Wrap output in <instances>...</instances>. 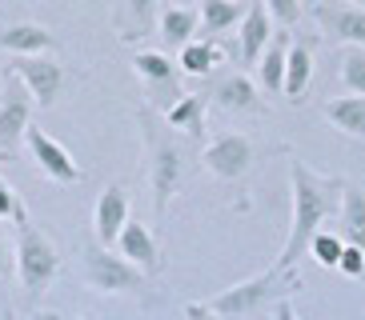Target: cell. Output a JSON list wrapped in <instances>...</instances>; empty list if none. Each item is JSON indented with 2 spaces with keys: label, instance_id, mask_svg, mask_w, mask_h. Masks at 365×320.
<instances>
[{
  "label": "cell",
  "instance_id": "35",
  "mask_svg": "<svg viewBox=\"0 0 365 320\" xmlns=\"http://www.w3.org/2000/svg\"><path fill=\"white\" fill-rule=\"evenodd\" d=\"M345 4H354V9H365V0H345Z\"/></svg>",
  "mask_w": 365,
  "mask_h": 320
},
{
  "label": "cell",
  "instance_id": "14",
  "mask_svg": "<svg viewBox=\"0 0 365 320\" xmlns=\"http://www.w3.org/2000/svg\"><path fill=\"white\" fill-rule=\"evenodd\" d=\"M0 48L12 56H44L53 53V32L44 24H9L0 28Z\"/></svg>",
  "mask_w": 365,
  "mask_h": 320
},
{
  "label": "cell",
  "instance_id": "31",
  "mask_svg": "<svg viewBox=\"0 0 365 320\" xmlns=\"http://www.w3.org/2000/svg\"><path fill=\"white\" fill-rule=\"evenodd\" d=\"M273 320H301V316L289 300H277V304H273Z\"/></svg>",
  "mask_w": 365,
  "mask_h": 320
},
{
  "label": "cell",
  "instance_id": "34",
  "mask_svg": "<svg viewBox=\"0 0 365 320\" xmlns=\"http://www.w3.org/2000/svg\"><path fill=\"white\" fill-rule=\"evenodd\" d=\"M197 0H173V9H193Z\"/></svg>",
  "mask_w": 365,
  "mask_h": 320
},
{
  "label": "cell",
  "instance_id": "3",
  "mask_svg": "<svg viewBox=\"0 0 365 320\" xmlns=\"http://www.w3.org/2000/svg\"><path fill=\"white\" fill-rule=\"evenodd\" d=\"M61 272V252L41 228L33 224H21V236H16V277H21L24 292L36 297L53 284V277Z\"/></svg>",
  "mask_w": 365,
  "mask_h": 320
},
{
  "label": "cell",
  "instance_id": "15",
  "mask_svg": "<svg viewBox=\"0 0 365 320\" xmlns=\"http://www.w3.org/2000/svg\"><path fill=\"white\" fill-rule=\"evenodd\" d=\"M337 220H341V240H345V245H354L357 252L365 256V192L361 188L345 184Z\"/></svg>",
  "mask_w": 365,
  "mask_h": 320
},
{
  "label": "cell",
  "instance_id": "12",
  "mask_svg": "<svg viewBox=\"0 0 365 320\" xmlns=\"http://www.w3.org/2000/svg\"><path fill=\"white\" fill-rule=\"evenodd\" d=\"M117 248H120V256H125L129 265H137L140 272H145V277H149V272H161V248H157V236L149 233L145 220L125 224L120 236H117Z\"/></svg>",
  "mask_w": 365,
  "mask_h": 320
},
{
  "label": "cell",
  "instance_id": "1",
  "mask_svg": "<svg viewBox=\"0 0 365 320\" xmlns=\"http://www.w3.org/2000/svg\"><path fill=\"white\" fill-rule=\"evenodd\" d=\"M289 192H293V216H289V236L281 245V256L273 260V268L293 272L297 260L305 256L313 233H322V224L329 216L341 213V176H317L313 169H305V160H289Z\"/></svg>",
  "mask_w": 365,
  "mask_h": 320
},
{
  "label": "cell",
  "instance_id": "29",
  "mask_svg": "<svg viewBox=\"0 0 365 320\" xmlns=\"http://www.w3.org/2000/svg\"><path fill=\"white\" fill-rule=\"evenodd\" d=\"M337 272H341V277H365V256L357 252L354 245H345L341 248V260H337Z\"/></svg>",
  "mask_w": 365,
  "mask_h": 320
},
{
  "label": "cell",
  "instance_id": "37",
  "mask_svg": "<svg viewBox=\"0 0 365 320\" xmlns=\"http://www.w3.org/2000/svg\"><path fill=\"white\" fill-rule=\"evenodd\" d=\"M81 320H88V316H81Z\"/></svg>",
  "mask_w": 365,
  "mask_h": 320
},
{
  "label": "cell",
  "instance_id": "32",
  "mask_svg": "<svg viewBox=\"0 0 365 320\" xmlns=\"http://www.w3.org/2000/svg\"><path fill=\"white\" fill-rule=\"evenodd\" d=\"M185 320H213V312L205 304H185Z\"/></svg>",
  "mask_w": 365,
  "mask_h": 320
},
{
  "label": "cell",
  "instance_id": "36",
  "mask_svg": "<svg viewBox=\"0 0 365 320\" xmlns=\"http://www.w3.org/2000/svg\"><path fill=\"white\" fill-rule=\"evenodd\" d=\"M305 4H313V9H317V4H322V0H305Z\"/></svg>",
  "mask_w": 365,
  "mask_h": 320
},
{
  "label": "cell",
  "instance_id": "18",
  "mask_svg": "<svg viewBox=\"0 0 365 320\" xmlns=\"http://www.w3.org/2000/svg\"><path fill=\"white\" fill-rule=\"evenodd\" d=\"M213 100L229 112H257L261 108V96H257V85L249 80V76H225L221 85L213 88Z\"/></svg>",
  "mask_w": 365,
  "mask_h": 320
},
{
  "label": "cell",
  "instance_id": "23",
  "mask_svg": "<svg viewBox=\"0 0 365 320\" xmlns=\"http://www.w3.org/2000/svg\"><path fill=\"white\" fill-rule=\"evenodd\" d=\"M221 60H225V53H221L213 41H189V44L181 48V60H177V68H181L185 76H209Z\"/></svg>",
  "mask_w": 365,
  "mask_h": 320
},
{
  "label": "cell",
  "instance_id": "26",
  "mask_svg": "<svg viewBox=\"0 0 365 320\" xmlns=\"http://www.w3.org/2000/svg\"><path fill=\"white\" fill-rule=\"evenodd\" d=\"M341 85L349 88V96H365V48L341 53Z\"/></svg>",
  "mask_w": 365,
  "mask_h": 320
},
{
  "label": "cell",
  "instance_id": "28",
  "mask_svg": "<svg viewBox=\"0 0 365 320\" xmlns=\"http://www.w3.org/2000/svg\"><path fill=\"white\" fill-rule=\"evenodd\" d=\"M16 220V224H29V213H24V204H21V196L4 184V176H0V220Z\"/></svg>",
  "mask_w": 365,
  "mask_h": 320
},
{
  "label": "cell",
  "instance_id": "4",
  "mask_svg": "<svg viewBox=\"0 0 365 320\" xmlns=\"http://www.w3.org/2000/svg\"><path fill=\"white\" fill-rule=\"evenodd\" d=\"M81 256H85V280L97 292H137L145 284V272L129 265L125 256H113V248L88 245Z\"/></svg>",
  "mask_w": 365,
  "mask_h": 320
},
{
  "label": "cell",
  "instance_id": "7",
  "mask_svg": "<svg viewBox=\"0 0 365 320\" xmlns=\"http://www.w3.org/2000/svg\"><path fill=\"white\" fill-rule=\"evenodd\" d=\"M149 184L157 213H165L177 184H181V152L169 137H157V132H149Z\"/></svg>",
  "mask_w": 365,
  "mask_h": 320
},
{
  "label": "cell",
  "instance_id": "8",
  "mask_svg": "<svg viewBox=\"0 0 365 320\" xmlns=\"http://www.w3.org/2000/svg\"><path fill=\"white\" fill-rule=\"evenodd\" d=\"M24 140H29V152H33L36 169H41L48 181H56V184H76L81 176H85V172H81V164L68 156L65 144H61V140H53L44 128H33V124H29Z\"/></svg>",
  "mask_w": 365,
  "mask_h": 320
},
{
  "label": "cell",
  "instance_id": "24",
  "mask_svg": "<svg viewBox=\"0 0 365 320\" xmlns=\"http://www.w3.org/2000/svg\"><path fill=\"white\" fill-rule=\"evenodd\" d=\"M241 24V4L237 0H201V32L213 41L221 32Z\"/></svg>",
  "mask_w": 365,
  "mask_h": 320
},
{
  "label": "cell",
  "instance_id": "25",
  "mask_svg": "<svg viewBox=\"0 0 365 320\" xmlns=\"http://www.w3.org/2000/svg\"><path fill=\"white\" fill-rule=\"evenodd\" d=\"M341 248H345V240L337 233H313V240H309V248H305V252L313 256V260H317V265L322 268H337V260H341Z\"/></svg>",
  "mask_w": 365,
  "mask_h": 320
},
{
  "label": "cell",
  "instance_id": "38",
  "mask_svg": "<svg viewBox=\"0 0 365 320\" xmlns=\"http://www.w3.org/2000/svg\"><path fill=\"white\" fill-rule=\"evenodd\" d=\"M237 4H241V0H237Z\"/></svg>",
  "mask_w": 365,
  "mask_h": 320
},
{
  "label": "cell",
  "instance_id": "10",
  "mask_svg": "<svg viewBox=\"0 0 365 320\" xmlns=\"http://www.w3.org/2000/svg\"><path fill=\"white\" fill-rule=\"evenodd\" d=\"M322 32L329 41L345 44V48H365V9L354 4H317L313 9Z\"/></svg>",
  "mask_w": 365,
  "mask_h": 320
},
{
  "label": "cell",
  "instance_id": "6",
  "mask_svg": "<svg viewBox=\"0 0 365 320\" xmlns=\"http://www.w3.org/2000/svg\"><path fill=\"white\" fill-rule=\"evenodd\" d=\"M9 73L29 88L36 105H56V96H61V85H65V68L53 60V56H12Z\"/></svg>",
  "mask_w": 365,
  "mask_h": 320
},
{
  "label": "cell",
  "instance_id": "9",
  "mask_svg": "<svg viewBox=\"0 0 365 320\" xmlns=\"http://www.w3.org/2000/svg\"><path fill=\"white\" fill-rule=\"evenodd\" d=\"M201 160L217 181H241L249 172V164H253V144H249V137H241V132H225V137H217L213 144L205 149Z\"/></svg>",
  "mask_w": 365,
  "mask_h": 320
},
{
  "label": "cell",
  "instance_id": "13",
  "mask_svg": "<svg viewBox=\"0 0 365 320\" xmlns=\"http://www.w3.org/2000/svg\"><path fill=\"white\" fill-rule=\"evenodd\" d=\"M269 41H273V21H269L265 4H261V0H253V4H249V12L241 16V60L257 64L261 53L269 48Z\"/></svg>",
  "mask_w": 365,
  "mask_h": 320
},
{
  "label": "cell",
  "instance_id": "19",
  "mask_svg": "<svg viewBox=\"0 0 365 320\" xmlns=\"http://www.w3.org/2000/svg\"><path fill=\"white\" fill-rule=\"evenodd\" d=\"M165 124L177 128V132H185V137H201V128H205V96L181 92L169 108H165Z\"/></svg>",
  "mask_w": 365,
  "mask_h": 320
},
{
  "label": "cell",
  "instance_id": "5",
  "mask_svg": "<svg viewBox=\"0 0 365 320\" xmlns=\"http://www.w3.org/2000/svg\"><path fill=\"white\" fill-rule=\"evenodd\" d=\"M29 112H33V96L16 76L4 68V85H0V152H12L29 132Z\"/></svg>",
  "mask_w": 365,
  "mask_h": 320
},
{
  "label": "cell",
  "instance_id": "20",
  "mask_svg": "<svg viewBox=\"0 0 365 320\" xmlns=\"http://www.w3.org/2000/svg\"><path fill=\"white\" fill-rule=\"evenodd\" d=\"M133 73H137L149 88H157V92H161V88H173V85H177V73H181V68H177V64H173L165 53H153V48H145V53L133 56Z\"/></svg>",
  "mask_w": 365,
  "mask_h": 320
},
{
  "label": "cell",
  "instance_id": "16",
  "mask_svg": "<svg viewBox=\"0 0 365 320\" xmlns=\"http://www.w3.org/2000/svg\"><path fill=\"white\" fill-rule=\"evenodd\" d=\"M309 80H313V53L309 44H289V53H285V88L281 92L289 96L293 105H301L305 100V92H309Z\"/></svg>",
  "mask_w": 365,
  "mask_h": 320
},
{
  "label": "cell",
  "instance_id": "11",
  "mask_svg": "<svg viewBox=\"0 0 365 320\" xmlns=\"http://www.w3.org/2000/svg\"><path fill=\"white\" fill-rule=\"evenodd\" d=\"M125 224H129V192L120 188V184H108L97 201V213H93V236H97V245L113 248Z\"/></svg>",
  "mask_w": 365,
  "mask_h": 320
},
{
  "label": "cell",
  "instance_id": "17",
  "mask_svg": "<svg viewBox=\"0 0 365 320\" xmlns=\"http://www.w3.org/2000/svg\"><path fill=\"white\" fill-rule=\"evenodd\" d=\"M285 53H289V36H285V32H273L269 48L257 60V80H261V88L273 92V96L285 88Z\"/></svg>",
  "mask_w": 365,
  "mask_h": 320
},
{
  "label": "cell",
  "instance_id": "21",
  "mask_svg": "<svg viewBox=\"0 0 365 320\" xmlns=\"http://www.w3.org/2000/svg\"><path fill=\"white\" fill-rule=\"evenodd\" d=\"M325 117L333 128H341L345 137H361L365 140V96H337L325 105Z\"/></svg>",
  "mask_w": 365,
  "mask_h": 320
},
{
  "label": "cell",
  "instance_id": "27",
  "mask_svg": "<svg viewBox=\"0 0 365 320\" xmlns=\"http://www.w3.org/2000/svg\"><path fill=\"white\" fill-rule=\"evenodd\" d=\"M269 12V21L285 24V28H293V24L301 21V0H261Z\"/></svg>",
  "mask_w": 365,
  "mask_h": 320
},
{
  "label": "cell",
  "instance_id": "2",
  "mask_svg": "<svg viewBox=\"0 0 365 320\" xmlns=\"http://www.w3.org/2000/svg\"><path fill=\"white\" fill-rule=\"evenodd\" d=\"M301 288H305V284H301L297 268H293V272L265 268V272H257V277L241 280V284L225 288V292H217V297L201 300V304L213 312V316H221V320H237V316H253V312H261L265 304L289 300L293 292H301Z\"/></svg>",
  "mask_w": 365,
  "mask_h": 320
},
{
  "label": "cell",
  "instance_id": "33",
  "mask_svg": "<svg viewBox=\"0 0 365 320\" xmlns=\"http://www.w3.org/2000/svg\"><path fill=\"white\" fill-rule=\"evenodd\" d=\"M12 265V252H9V240H4V233H0V272H9Z\"/></svg>",
  "mask_w": 365,
  "mask_h": 320
},
{
  "label": "cell",
  "instance_id": "30",
  "mask_svg": "<svg viewBox=\"0 0 365 320\" xmlns=\"http://www.w3.org/2000/svg\"><path fill=\"white\" fill-rule=\"evenodd\" d=\"M125 9H129V16L145 28V24L153 21V9H157V0H125Z\"/></svg>",
  "mask_w": 365,
  "mask_h": 320
},
{
  "label": "cell",
  "instance_id": "22",
  "mask_svg": "<svg viewBox=\"0 0 365 320\" xmlns=\"http://www.w3.org/2000/svg\"><path fill=\"white\" fill-rule=\"evenodd\" d=\"M201 28V16H197L193 9H165L161 12V41L169 44V48H185V44L193 41V32Z\"/></svg>",
  "mask_w": 365,
  "mask_h": 320
}]
</instances>
